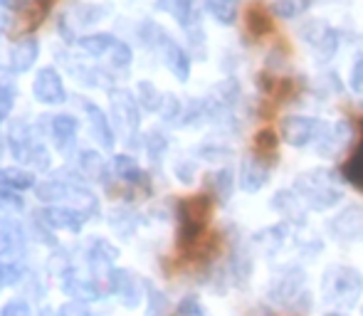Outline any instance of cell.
<instances>
[{
  "instance_id": "6da1fadb",
  "label": "cell",
  "mask_w": 363,
  "mask_h": 316,
  "mask_svg": "<svg viewBox=\"0 0 363 316\" xmlns=\"http://www.w3.org/2000/svg\"><path fill=\"white\" fill-rule=\"evenodd\" d=\"M294 193L306 203V208L319 213L329 210L341 201V191L334 186V173L326 171V168H314V171L301 173L296 178Z\"/></svg>"
},
{
  "instance_id": "7a4b0ae2",
  "label": "cell",
  "mask_w": 363,
  "mask_h": 316,
  "mask_svg": "<svg viewBox=\"0 0 363 316\" xmlns=\"http://www.w3.org/2000/svg\"><path fill=\"white\" fill-rule=\"evenodd\" d=\"M213 210L211 196H191L178 203V244L181 249H191L198 244L208 225Z\"/></svg>"
},
{
  "instance_id": "3957f363",
  "label": "cell",
  "mask_w": 363,
  "mask_h": 316,
  "mask_svg": "<svg viewBox=\"0 0 363 316\" xmlns=\"http://www.w3.org/2000/svg\"><path fill=\"white\" fill-rule=\"evenodd\" d=\"M363 292L361 272L354 267H331L324 277V297L329 304L341 309H351L359 304Z\"/></svg>"
},
{
  "instance_id": "277c9868",
  "label": "cell",
  "mask_w": 363,
  "mask_h": 316,
  "mask_svg": "<svg viewBox=\"0 0 363 316\" xmlns=\"http://www.w3.org/2000/svg\"><path fill=\"white\" fill-rule=\"evenodd\" d=\"M326 126L329 124L316 119V116H287V119H282L279 136H282L284 144L301 149V146H314L321 139Z\"/></svg>"
},
{
  "instance_id": "5b68a950",
  "label": "cell",
  "mask_w": 363,
  "mask_h": 316,
  "mask_svg": "<svg viewBox=\"0 0 363 316\" xmlns=\"http://www.w3.org/2000/svg\"><path fill=\"white\" fill-rule=\"evenodd\" d=\"M304 269L299 267H287L279 277H274L272 287H269V297L272 302L282 304L289 309H301V299H309V294L304 292Z\"/></svg>"
},
{
  "instance_id": "8992f818",
  "label": "cell",
  "mask_w": 363,
  "mask_h": 316,
  "mask_svg": "<svg viewBox=\"0 0 363 316\" xmlns=\"http://www.w3.org/2000/svg\"><path fill=\"white\" fill-rule=\"evenodd\" d=\"M301 38L306 40V45L314 50L316 57H319L321 62H326V60L334 57L336 50H339V43H341L339 30L331 28V25H326V23H321V20H309V23H304V28H301Z\"/></svg>"
},
{
  "instance_id": "52a82bcc",
  "label": "cell",
  "mask_w": 363,
  "mask_h": 316,
  "mask_svg": "<svg viewBox=\"0 0 363 316\" xmlns=\"http://www.w3.org/2000/svg\"><path fill=\"white\" fill-rule=\"evenodd\" d=\"M111 116H114V126L121 134L131 136L139 129V106L131 91L114 89L111 91Z\"/></svg>"
},
{
  "instance_id": "ba28073f",
  "label": "cell",
  "mask_w": 363,
  "mask_h": 316,
  "mask_svg": "<svg viewBox=\"0 0 363 316\" xmlns=\"http://www.w3.org/2000/svg\"><path fill=\"white\" fill-rule=\"evenodd\" d=\"M33 94L38 101H43V104H60V101H65V84L62 79H60V74L55 72L52 67H43L38 72V77L33 81Z\"/></svg>"
},
{
  "instance_id": "9c48e42d",
  "label": "cell",
  "mask_w": 363,
  "mask_h": 316,
  "mask_svg": "<svg viewBox=\"0 0 363 316\" xmlns=\"http://www.w3.org/2000/svg\"><path fill=\"white\" fill-rule=\"evenodd\" d=\"M331 232L336 237L351 239L359 232H363V205L361 203H354V205H346L339 215L331 220Z\"/></svg>"
},
{
  "instance_id": "30bf717a",
  "label": "cell",
  "mask_w": 363,
  "mask_h": 316,
  "mask_svg": "<svg viewBox=\"0 0 363 316\" xmlns=\"http://www.w3.org/2000/svg\"><path fill=\"white\" fill-rule=\"evenodd\" d=\"M161 55H163V62H166V67L171 69L173 74H176L181 81H186L191 77V55L186 52V50L181 47L178 43H173L171 38H166L161 43Z\"/></svg>"
},
{
  "instance_id": "8fae6325",
  "label": "cell",
  "mask_w": 363,
  "mask_h": 316,
  "mask_svg": "<svg viewBox=\"0 0 363 316\" xmlns=\"http://www.w3.org/2000/svg\"><path fill=\"white\" fill-rule=\"evenodd\" d=\"M269 168L259 158H245L242 166H240V188L245 193H257L262 191V186L267 183Z\"/></svg>"
},
{
  "instance_id": "7c38bea8",
  "label": "cell",
  "mask_w": 363,
  "mask_h": 316,
  "mask_svg": "<svg viewBox=\"0 0 363 316\" xmlns=\"http://www.w3.org/2000/svg\"><path fill=\"white\" fill-rule=\"evenodd\" d=\"M38 52H40V45L35 38L20 40L13 47V52H10V69L13 72H28L35 64V60H38Z\"/></svg>"
},
{
  "instance_id": "4fadbf2b",
  "label": "cell",
  "mask_w": 363,
  "mask_h": 316,
  "mask_svg": "<svg viewBox=\"0 0 363 316\" xmlns=\"http://www.w3.org/2000/svg\"><path fill=\"white\" fill-rule=\"evenodd\" d=\"M109 277H111V289H114V294H119L126 307H136V304H139V279L131 277L124 269H116Z\"/></svg>"
},
{
  "instance_id": "5bb4252c",
  "label": "cell",
  "mask_w": 363,
  "mask_h": 316,
  "mask_svg": "<svg viewBox=\"0 0 363 316\" xmlns=\"http://www.w3.org/2000/svg\"><path fill=\"white\" fill-rule=\"evenodd\" d=\"M84 111L89 114V124H91V134H94V139L99 141L104 149H111V146H114V129H111L109 119L101 114L99 106L89 104V101H84Z\"/></svg>"
},
{
  "instance_id": "9a60e30c",
  "label": "cell",
  "mask_w": 363,
  "mask_h": 316,
  "mask_svg": "<svg viewBox=\"0 0 363 316\" xmlns=\"http://www.w3.org/2000/svg\"><path fill=\"white\" fill-rule=\"evenodd\" d=\"M40 215L55 230H79L82 222H84V215H79L77 210H69V208H48Z\"/></svg>"
},
{
  "instance_id": "2e32d148",
  "label": "cell",
  "mask_w": 363,
  "mask_h": 316,
  "mask_svg": "<svg viewBox=\"0 0 363 316\" xmlns=\"http://www.w3.org/2000/svg\"><path fill=\"white\" fill-rule=\"evenodd\" d=\"M245 28L252 38H262V35H269L274 30V23L269 18V13L262 8L259 3L250 5L247 13H245Z\"/></svg>"
},
{
  "instance_id": "e0dca14e",
  "label": "cell",
  "mask_w": 363,
  "mask_h": 316,
  "mask_svg": "<svg viewBox=\"0 0 363 316\" xmlns=\"http://www.w3.org/2000/svg\"><path fill=\"white\" fill-rule=\"evenodd\" d=\"M206 13L216 18L220 25H235L240 15V0H206Z\"/></svg>"
},
{
  "instance_id": "ac0fdd59",
  "label": "cell",
  "mask_w": 363,
  "mask_h": 316,
  "mask_svg": "<svg viewBox=\"0 0 363 316\" xmlns=\"http://www.w3.org/2000/svg\"><path fill=\"white\" fill-rule=\"evenodd\" d=\"M74 134H77V121L72 116L67 114H60L52 119V139H55V146L60 151H67L74 141Z\"/></svg>"
},
{
  "instance_id": "d6986e66",
  "label": "cell",
  "mask_w": 363,
  "mask_h": 316,
  "mask_svg": "<svg viewBox=\"0 0 363 316\" xmlns=\"http://www.w3.org/2000/svg\"><path fill=\"white\" fill-rule=\"evenodd\" d=\"M158 8L163 13L173 15L181 25L191 28V23L196 20V10H193V0H158Z\"/></svg>"
},
{
  "instance_id": "ffe728a7",
  "label": "cell",
  "mask_w": 363,
  "mask_h": 316,
  "mask_svg": "<svg viewBox=\"0 0 363 316\" xmlns=\"http://www.w3.org/2000/svg\"><path fill=\"white\" fill-rule=\"evenodd\" d=\"M274 210L282 213L284 218H289V220H301V198L296 196V193L291 191H279L277 196H274L272 201Z\"/></svg>"
},
{
  "instance_id": "44dd1931",
  "label": "cell",
  "mask_w": 363,
  "mask_h": 316,
  "mask_svg": "<svg viewBox=\"0 0 363 316\" xmlns=\"http://www.w3.org/2000/svg\"><path fill=\"white\" fill-rule=\"evenodd\" d=\"M114 171L119 173V178H124L126 183H134V186H148L146 173L136 166L134 158L129 156H116L114 158Z\"/></svg>"
},
{
  "instance_id": "7402d4cb",
  "label": "cell",
  "mask_w": 363,
  "mask_h": 316,
  "mask_svg": "<svg viewBox=\"0 0 363 316\" xmlns=\"http://www.w3.org/2000/svg\"><path fill=\"white\" fill-rule=\"evenodd\" d=\"M289 232V225L287 222H279V225H272V227H264L262 232H257V244L264 249V252H277L279 247H282L284 237H287Z\"/></svg>"
},
{
  "instance_id": "603a6c76",
  "label": "cell",
  "mask_w": 363,
  "mask_h": 316,
  "mask_svg": "<svg viewBox=\"0 0 363 316\" xmlns=\"http://www.w3.org/2000/svg\"><path fill=\"white\" fill-rule=\"evenodd\" d=\"M35 178L33 173L20 171V168H0V186L10 188V191H28L33 188Z\"/></svg>"
},
{
  "instance_id": "cb8c5ba5",
  "label": "cell",
  "mask_w": 363,
  "mask_h": 316,
  "mask_svg": "<svg viewBox=\"0 0 363 316\" xmlns=\"http://www.w3.org/2000/svg\"><path fill=\"white\" fill-rule=\"evenodd\" d=\"M277 149H279V139L274 131L264 129L255 134V151H257L259 161H272V158L277 156Z\"/></svg>"
},
{
  "instance_id": "d4e9b609",
  "label": "cell",
  "mask_w": 363,
  "mask_h": 316,
  "mask_svg": "<svg viewBox=\"0 0 363 316\" xmlns=\"http://www.w3.org/2000/svg\"><path fill=\"white\" fill-rule=\"evenodd\" d=\"M208 186H211L213 196L218 198V201H228L230 196H233V173L228 171V168H223V171H216L208 176Z\"/></svg>"
},
{
  "instance_id": "484cf974",
  "label": "cell",
  "mask_w": 363,
  "mask_h": 316,
  "mask_svg": "<svg viewBox=\"0 0 363 316\" xmlns=\"http://www.w3.org/2000/svg\"><path fill=\"white\" fill-rule=\"evenodd\" d=\"M82 50L89 55H94V57H101V55H109L111 47L116 45V38H111V35H86V38L79 40Z\"/></svg>"
},
{
  "instance_id": "4316f807",
  "label": "cell",
  "mask_w": 363,
  "mask_h": 316,
  "mask_svg": "<svg viewBox=\"0 0 363 316\" xmlns=\"http://www.w3.org/2000/svg\"><path fill=\"white\" fill-rule=\"evenodd\" d=\"M240 99V86L235 79H225L220 81V84L216 86V91H213L211 101L218 106H223V109H230V106L235 104V101Z\"/></svg>"
},
{
  "instance_id": "83f0119b",
  "label": "cell",
  "mask_w": 363,
  "mask_h": 316,
  "mask_svg": "<svg viewBox=\"0 0 363 316\" xmlns=\"http://www.w3.org/2000/svg\"><path fill=\"white\" fill-rule=\"evenodd\" d=\"M65 289H67V294H72L77 299H99V287H96L94 282H89V279H82V277L67 279Z\"/></svg>"
},
{
  "instance_id": "f1b7e54d",
  "label": "cell",
  "mask_w": 363,
  "mask_h": 316,
  "mask_svg": "<svg viewBox=\"0 0 363 316\" xmlns=\"http://www.w3.org/2000/svg\"><path fill=\"white\" fill-rule=\"evenodd\" d=\"M136 94H139V101H141V106H144V109H148V111L161 109L163 96L158 94V89L151 84V81H139V86H136Z\"/></svg>"
},
{
  "instance_id": "f546056e",
  "label": "cell",
  "mask_w": 363,
  "mask_h": 316,
  "mask_svg": "<svg viewBox=\"0 0 363 316\" xmlns=\"http://www.w3.org/2000/svg\"><path fill=\"white\" fill-rule=\"evenodd\" d=\"M306 8H309V0H274V3H272L274 15H279V18H287V20L301 15Z\"/></svg>"
},
{
  "instance_id": "4dcf8cb0",
  "label": "cell",
  "mask_w": 363,
  "mask_h": 316,
  "mask_svg": "<svg viewBox=\"0 0 363 316\" xmlns=\"http://www.w3.org/2000/svg\"><path fill=\"white\" fill-rule=\"evenodd\" d=\"M79 166L89 178H101V176H104V161H101V156L94 154V151H82Z\"/></svg>"
},
{
  "instance_id": "1f68e13d",
  "label": "cell",
  "mask_w": 363,
  "mask_h": 316,
  "mask_svg": "<svg viewBox=\"0 0 363 316\" xmlns=\"http://www.w3.org/2000/svg\"><path fill=\"white\" fill-rule=\"evenodd\" d=\"M23 274V269L13 262V259H0V287H10L15 284Z\"/></svg>"
},
{
  "instance_id": "d6a6232c",
  "label": "cell",
  "mask_w": 363,
  "mask_h": 316,
  "mask_svg": "<svg viewBox=\"0 0 363 316\" xmlns=\"http://www.w3.org/2000/svg\"><path fill=\"white\" fill-rule=\"evenodd\" d=\"M109 57H111V64H114L116 69L129 67V64H131V50H129V45H124V43H119V40H116V45L111 47Z\"/></svg>"
},
{
  "instance_id": "836d02e7",
  "label": "cell",
  "mask_w": 363,
  "mask_h": 316,
  "mask_svg": "<svg viewBox=\"0 0 363 316\" xmlns=\"http://www.w3.org/2000/svg\"><path fill=\"white\" fill-rule=\"evenodd\" d=\"M15 104V89L10 84H0V121L8 119Z\"/></svg>"
},
{
  "instance_id": "e575fe53",
  "label": "cell",
  "mask_w": 363,
  "mask_h": 316,
  "mask_svg": "<svg viewBox=\"0 0 363 316\" xmlns=\"http://www.w3.org/2000/svg\"><path fill=\"white\" fill-rule=\"evenodd\" d=\"M158 114H161L163 119H176V116L181 114V101H178V96H173V94H166V96H163Z\"/></svg>"
},
{
  "instance_id": "d590c367",
  "label": "cell",
  "mask_w": 363,
  "mask_h": 316,
  "mask_svg": "<svg viewBox=\"0 0 363 316\" xmlns=\"http://www.w3.org/2000/svg\"><path fill=\"white\" fill-rule=\"evenodd\" d=\"M176 316H208V314H206V309L201 307V302H198L196 297H188V299H183V302H181Z\"/></svg>"
},
{
  "instance_id": "8d00e7d4",
  "label": "cell",
  "mask_w": 363,
  "mask_h": 316,
  "mask_svg": "<svg viewBox=\"0 0 363 316\" xmlns=\"http://www.w3.org/2000/svg\"><path fill=\"white\" fill-rule=\"evenodd\" d=\"M349 84H351V89H354L356 94H363V55H359V57H356L354 67H351Z\"/></svg>"
},
{
  "instance_id": "74e56055",
  "label": "cell",
  "mask_w": 363,
  "mask_h": 316,
  "mask_svg": "<svg viewBox=\"0 0 363 316\" xmlns=\"http://www.w3.org/2000/svg\"><path fill=\"white\" fill-rule=\"evenodd\" d=\"M23 208V201H20L15 193H5V191H0V210H20Z\"/></svg>"
},
{
  "instance_id": "f35d334b",
  "label": "cell",
  "mask_w": 363,
  "mask_h": 316,
  "mask_svg": "<svg viewBox=\"0 0 363 316\" xmlns=\"http://www.w3.org/2000/svg\"><path fill=\"white\" fill-rule=\"evenodd\" d=\"M0 316H33L30 307L25 302H10L8 307L0 312Z\"/></svg>"
},
{
  "instance_id": "ab89813d",
  "label": "cell",
  "mask_w": 363,
  "mask_h": 316,
  "mask_svg": "<svg viewBox=\"0 0 363 316\" xmlns=\"http://www.w3.org/2000/svg\"><path fill=\"white\" fill-rule=\"evenodd\" d=\"M60 316H91L89 309L79 302H67L62 309H60Z\"/></svg>"
},
{
  "instance_id": "60d3db41",
  "label": "cell",
  "mask_w": 363,
  "mask_h": 316,
  "mask_svg": "<svg viewBox=\"0 0 363 316\" xmlns=\"http://www.w3.org/2000/svg\"><path fill=\"white\" fill-rule=\"evenodd\" d=\"M148 151H151L153 158L161 156L163 151H166V139H163V136H158V134H151V136H148Z\"/></svg>"
},
{
  "instance_id": "b9f144b4",
  "label": "cell",
  "mask_w": 363,
  "mask_h": 316,
  "mask_svg": "<svg viewBox=\"0 0 363 316\" xmlns=\"http://www.w3.org/2000/svg\"><path fill=\"white\" fill-rule=\"evenodd\" d=\"M161 309H166V299L158 292L151 294V316H161Z\"/></svg>"
},
{
  "instance_id": "7bdbcfd3",
  "label": "cell",
  "mask_w": 363,
  "mask_h": 316,
  "mask_svg": "<svg viewBox=\"0 0 363 316\" xmlns=\"http://www.w3.org/2000/svg\"><path fill=\"white\" fill-rule=\"evenodd\" d=\"M35 5H38V15L33 18V25H38L40 18H43V15H48V10H50V5H52V0H35Z\"/></svg>"
},
{
  "instance_id": "ee69618b",
  "label": "cell",
  "mask_w": 363,
  "mask_h": 316,
  "mask_svg": "<svg viewBox=\"0 0 363 316\" xmlns=\"http://www.w3.org/2000/svg\"><path fill=\"white\" fill-rule=\"evenodd\" d=\"M178 176H181V181H191V176H193V166H186V168H183V166H178Z\"/></svg>"
},
{
  "instance_id": "f6af8a7d",
  "label": "cell",
  "mask_w": 363,
  "mask_h": 316,
  "mask_svg": "<svg viewBox=\"0 0 363 316\" xmlns=\"http://www.w3.org/2000/svg\"><path fill=\"white\" fill-rule=\"evenodd\" d=\"M8 25H10L8 15H5V13H0V38H3V33H5V30H8Z\"/></svg>"
},
{
  "instance_id": "bcb514c9",
  "label": "cell",
  "mask_w": 363,
  "mask_h": 316,
  "mask_svg": "<svg viewBox=\"0 0 363 316\" xmlns=\"http://www.w3.org/2000/svg\"><path fill=\"white\" fill-rule=\"evenodd\" d=\"M18 0H0V5H15Z\"/></svg>"
},
{
  "instance_id": "7dc6e473",
  "label": "cell",
  "mask_w": 363,
  "mask_h": 316,
  "mask_svg": "<svg viewBox=\"0 0 363 316\" xmlns=\"http://www.w3.org/2000/svg\"><path fill=\"white\" fill-rule=\"evenodd\" d=\"M3 151H5V146H3V136H0V156H3Z\"/></svg>"
},
{
  "instance_id": "c3c4849f",
  "label": "cell",
  "mask_w": 363,
  "mask_h": 316,
  "mask_svg": "<svg viewBox=\"0 0 363 316\" xmlns=\"http://www.w3.org/2000/svg\"><path fill=\"white\" fill-rule=\"evenodd\" d=\"M326 316H344V314H326Z\"/></svg>"
}]
</instances>
